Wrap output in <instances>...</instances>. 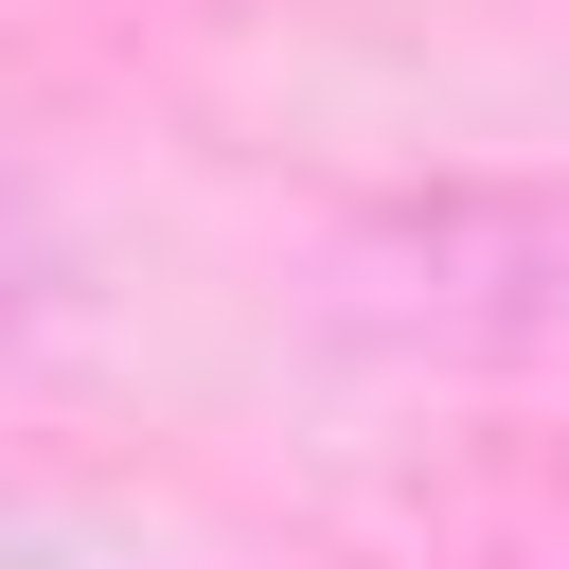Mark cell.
Wrapping results in <instances>:
<instances>
[{
  "label": "cell",
  "instance_id": "6da1fadb",
  "mask_svg": "<svg viewBox=\"0 0 569 569\" xmlns=\"http://www.w3.org/2000/svg\"><path fill=\"white\" fill-rule=\"evenodd\" d=\"M0 569H36V551H18V516H0Z\"/></svg>",
  "mask_w": 569,
  "mask_h": 569
}]
</instances>
